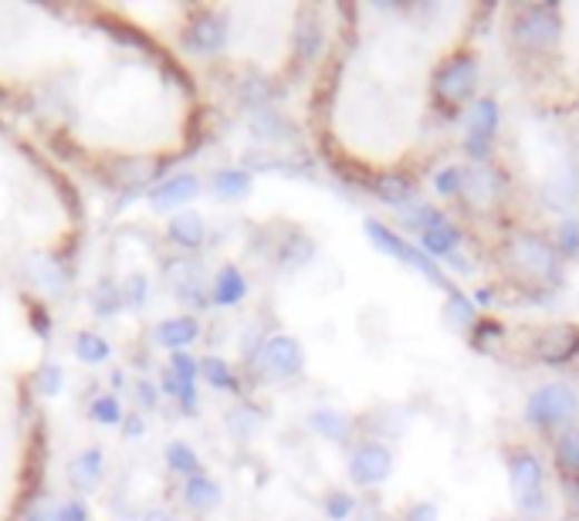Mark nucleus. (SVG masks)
Returning <instances> with one entry per match:
<instances>
[{
	"instance_id": "nucleus-1",
	"label": "nucleus",
	"mask_w": 579,
	"mask_h": 521,
	"mask_svg": "<svg viewBox=\"0 0 579 521\" xmlns=\"http://www.w3.org/2000/svg\"><path fill=\"white\" fill-rule=\"evenodd\" d=\"M506 272L526 285V292H542L559 282V250L552 240L532 230H519L506 240L502 250Z\"/></svg>"
},
{
	"instance_id": "nucleus-2",
	"label": "nucleus",
	"mask_w": 579,
	"mask_h": 521,
	"mask_svg": "<svg viewBox=\"0 0 579 521\" xmlns=\"http://www.w3.org/2000/svg\"><path fill=\"white\" fill-rule=\"evenodd\" d=\"M474 85H478V58L461 51L454 58H448L441 68H438V78H434V96L444 109H461L464 102H471L474 96Z\"/></svg>"
},
{
	"instance_id": "nucleus-3",
	"label": "nucleus",
	"mask_w": 579,
	"mask_h": 521,
	"mask_svg": "<svg viewBox=\"0 0 579 521\" xmlns=\"http://www.w3.org/2000/svg\"><path fill=\"white\" fill-rule=\"evenodd\" d=\"M512 41L526 55L549 51L559 41V11L556 8H522L512 21Z\"/></svg>"
},
{
	"instance_id": "nucleus-4",
	"label": "nucleus",
	"mask_w": 579,
	"mask_h": 521,
	"mask_svg": "<svg viewBox=\"0 0 579 521\" xmlns=\"http://www.w3.org/2000/svg\"><path fill=\"white\" fill-rule=\"evenodd\" d=\"M163 272H167V285L174 292V298L194 312H204L210 305V292H207V282H204V265L194 257H170L163 260Z\"/></svg>"
},
{
	"instance_id": "nucleus-5",
	"label": "nucleus",
	"mask_w": 579,
	"mask_h": 521,
	"mask_svg": "<svg viewBox=\"0 0 579 521\" xmlns=\"http://www.w3.org/2000/svg\"><path fill=\"white\" fill-rule=\"evenodd\" d=\"M509 481H512V498L526 514L542 511L546 494H542V464L532 451L519 448L509 451Z\"/></svg>"
},
{
	"instance_id": "nucleus-6",
	"label": "nucleus",
	"mask_w": 579,
	"mask_h": 521,
	"mask_svg": "<svg viewBox=\"0 0 579 521\" xmlns=\"http://www.w3.org/2000/svg\"><path fill=\"white\" fill-rule=\"evenodd\" d=\"M576 410H579L576 393H572L569 386H562V383H549V386L536 390V393L529 396V403H526V416H529L536 426H542V430L562 426L566 420H572Z\"/></svg>"
},
{
	"instance_id": "nucleus-7",
	"label": "nucleus",
	"mask_w": 579,
	"mask_h": 521,
	"mask_svg": "<svg viewBox=\"0 0 579 521\" xmlns=\"http://www.w3.org/2000/svg\"><path fill=\"white\" fill-rule=\"evenodd\" d=\"M366 234L373 237V244L380 247V250H386V254H393L396 260H403V265H410V268H418V272H424L434 285H441V288H451L448 285V278L441 275V268L434 265V260L421 250V247H413V244H406L396 230H390L386 224H380V220H370L366 224Z\"/></svg>"
},
{
	"instance_id": "nucleus-8",
	"label": "nucleus",
	"mask_w": 579,
	"mask_h": 521,
	"mask_svg": "<svg viewBox=\"0 0 579 521\" xmlns=\"http://www.w3.org/2000/svg\"><path fill=\"white\" fill-rule=\"evenodd\" d=\"M258 366L265 376H275V380H292L305 370V353H302V345L298 338L292 335H272L262 342V350H258Z\"/></svg>"
},
{
	"instance_id": "nucleus-9",
	"label": "nucleus",
	"mask_w": 579,
	"mask_h": 521,
	"mask_svg": "<svg viewBox=\"0 0 579 521\" xmlns=\"http://www.w3.org/2000/svg\"><path fill=\"white\" fill-rule=\"evenodd\" d=\"M28 282L45 295V298H61L71 288V272L55 250H35L24 257Z\"/></svg>"
},
{
	"instance_id": "nucleus-10",
	"label": "nucleus",
	"mask_w": 579,
	"mask_h": 521,
	"mask_svg": "<svg viewBox=\"0 0 579 521\" xmlns=\"http://www.w3.org/2000/svg\"><path fill=\"white\" fill-rule=\"evenodd\" d=\"M532 356L549 366H562L572 356H579V325H546L532 338Z\"/></svg>"
},
{
	"instance_id": "nucleus-11",
	"label": "nucleus",
	"mask_w": 579,
	"mask_h": 521,
	"mask_svg": "<svg viewBox=\"0 0 579 521\" xmlns=\"http://www.w3.org/2000/svg\"><path fill=\"white\" fill-rule=\"evenodd\" d=\"M461 197L468 204V210L474 214H491L502 200V177L499 169L488 166H471L468 173H461Z\"/></svg>"
},
{
	"instance_id": "nucleus-12",
	"label": "nucleus",
	"mask_w": 579,
	"mask_h": 521,
	"mask_svg": "<svg viewBox=\"0 0 579 521\" xmlns=\"http://www.w3.org/2000/svg\"><path fill=\"white\" fill-rule=\"evenodd\" d=\"M184 48L194 55H220L227 48V21L217 11H197L184 28Z\"/></svg>"
},
{
	"instance_id": "nucleus-13",
	"label": "nucleus",
	"mask_w": 579,
	"mask_h": 521,
	"mask_svg": "<svg viewBox=\"0 0 579 521\" xmlns=\"http://www.w3.org/2000/svg\"><path fill=\"white\" fill-rule=\"evenodd\" d=\"M194 197H200V180L194 177V173H177V177L159 180V184H153L149 194H146L149 207L159 210V214H167V210L180 214Z\"/></svg>"
},
{
	"instance_id": "nucleus-14",
	"label": "nucleus",
	"mask_w": 579,
	"mask_h": 521,
	"mask_svg": "<svg viewBox=\"0 0 579 521\" xmlns=\"http://www.w3.org/2000/svg\"><path fill=\"white\" fill-rule=\"evenodd\" d=\"M499 132V102L478 99L468 112V153L474 159H484L491 149V139Z\"/></svg>"
},
{
	"instance_id": "nucleus-15",
	"label": "nucleus",
	"mask_w": 579,
	"mask_h": 521,
	"mask_svg": "<svg viewBox=\"0 0 579 521\" xmlns=\"http://www.w3.org/2000/svg\"><path fill=\"white\" fill-rule=\"evenodd\" d=\"M200 338V318L184 312V315H170L153 325V342L167 353H187L190 345Z\"/></svg>"
},
{
	"instance_id": "nucleus-16",
	"label": "nucleus",
	"mask_w": 579,
	"mask_h": 521,
	"mask_svg": "<svg viewBox=\"0 0 579 521\" xmlns=\"http://www.w3.org/2000/svg\"><path fill=\"white\" fill-rule=\"evenodd\" d=\"M390 471H393V454L383 444H373V441L370 444H360L353 451V458H350V478L356 484H363V488L386 481Z\"/></svg>"
},
{
	"instance_id": "nucleus-17",
	"label": "nucleus",
	"mask_w": 579,
	"mask_h": 521,
	"mask_svg": "<svg viewBox=\"0 0 579 521\" xmlns=\"http://www.w3.org/2000/svg\"><path fill=\"white\" fill-rule=\"evenodd\" d=\"M102 478H106V454L99 448H86L68 461V484L75 494H96Z\"/></svg>"
},
{
	"instance_id": "nucleus-18",
	"label": "nucleus",
	"mask_w": 579,
	"mask_h": 521,
	"mask_svg": "<svg viewBox=\"0 0 579 521\" xmlns=\"http://www.w3.org/2000/svg\"><path fill=\"white\" fill-rule=\"evenodd\" d=\"M418 214L424 217V220H418L421 224V244H424V250L428 254H454V247L461 244V230L448 217H441L438 210H431V207H421Z\"/></svg>"
},
{
	"instance_id": "nucleus-19",
	"label": "nucleus",
	"mask_w": 579,
	"mask_h": 521,
	"mask_svg": "<svg viewBox=\"0 0 579 521\" xmlns=\"http://www.w3.org/2000/svg\"><path fill=\"white\" fill-rule=\"evenodd\" d=\"M167 237H170V244H177L184 254H194V250H200L204 240H207V224H204L200 214L180 210V214H174V217L167 220Z\"/></svg>"
},
{
	"instance_id": "nucleus-20",
	"label": "nucleus",
	"mask_w": 579,
	"mask_h": 521,
	"mask_svg": "<svg viewBox=\"0 0 579 521\" xmlns=\"http://www.w3.org/2000/svg\"><path fill=\"white\" fill-rule=\"evenodd\" d=\"M244 295H247V278H244V272H241L237 265L217 268V275H214V282H210V305H217V308H234V305L244 302Z\"/></svg>"
},
{
	"instance_id": "nucleus-21",
	"label": "nucleus",
	"mask_w": 579,
	"mask_h": 521,
	"mask_svg": "<svg viewBox=\"0 0 579 521\" xmlns=\"http://www.w3.org/2000/svg\"><path fill=\"white\" fill-rule=\"evenodd\" d=\"M71 353L78 363H86V366H106L112 360V342L106 335H99L96 328H81L71 338Z\"/></svg>"
},
{
	"instance_id": "nucleus-22",
	"label": "nucleus",
	"mask_w": 579,
	"mask_h": 521,
	"mask_svg": "<svg viewBox=\"0 0 579 521\" xmlns=\"http://www.w3.org/2000/svg\"><path fill=\"white\" fill-rule=\"evenodd\" d=\"M180 498H184V504H187L190 511L207 514V511H214V508L220 504L224 494H220V484H217L214 478H207V474H194V478L184 481Z\"/></svg>"
},
{
	"instance_id": "nucleus-23",
	"label": "nucleus",
	"mask_w": 579,
	"mask_h": 521,
	"mask_svg": "<svg viewBox=\"0 0 579 521\" xmlns=\"http://www.w3.org/2000/svg\"><path fill=\"white\" fill-rule=\"evenodd\" d=\"M210 190L217 200H244L252 194V173L247 169H214Z\"/></svg>"
},
{
	"instance_id": "nucleus-24",
	"label": "nucleus",
	"mask_w": 579,
	"mask_h": 521,
	"mask_svg": "<svg viewBox=\"0 0 579 521\" xmlns=\"http://www.w3.org/2000/svg\"><path fill=\"white\" fill-rule=\"evenodd\" d=\"M308 426L318 433V438H325V441H350V433H353V426H356V420L353 416H346L343 410H315L312 416H308Z\"/></svg>"
},
{
	"instance_id": "nucleus-25",
	"label": "nucleus",
	"mask_w": 579,
	"mask_h": 521,
	"mask_svg": "<svg viewBox=\"0 0 579 521\" xmlns=\"http://www.w3.org/2000/svg\"><path fill=\"white\" fill-rule=\"evenodd\" d=\"M89 305H92V315L96 318H116L126 308L122 285L112 282V278H99L96 288H92V295H89Z\"/></svg>"
},
{
	"instance_id": "nucleus-26",
	"label": "nucleus",
	"mask_w": 579,
	"mask_h": 521,
	"mask_svg": "<svg viewBox=\"0 0 579 521\" xmlns=\"http://www.w3.org/2000/svg\"><path fill=\"white\" fill-rule=\"evenodd\" d=\"M163 461H167V468H170L174 474H180L184 481L194 478V474H204V471H200L204 464H200L197 451H194L187 441H170L167 451H163Z\"/></svg>"
},
{
	"instance_id": "nucleus-27",
	"label": "nucleus",
	"mask_w": 579,
	"mask_h": 521,
	"mask_svg": "<svg viewBox=\"0 0 579 521\" xmlns=\"http://www.w3.org/2000/svg\"><path fill=\"white\" fill-rule=\"evenodd\" d=\"M373 194L386 204H406L413 197V180L403 173H380L373 180Z\"/></svg>"
},
{
	"instance_id": "nucleus-28",
	"label": "nucleus",
	"mask_w": 579,
	"mask_h": 521,
	"mask_svg": "<svg viewBox=\"0 0 579 521\" xmlns=\"http://www.w3.org/2000/svg\"><path fill=\"white\" fill-rule=\"evenodd\" d=\"M200 376H204V383L214 386V390H224V393H237V390H241L234 370H230L227 360H220V356H204V360H200Z\"/></svg>"
},
{
	"instance_id": "nucleus-29",
	"label": "nucleus",
	"mask_w": 579,
	"mask_h": 521,
	"mask_svg": "<svg viewBox=\"0 0 579 521\" xmlns=\"http://www.w3.org/2000/svg\"><path fill=\"white\" fill-rule=\"evenodd\" d=\"M89 420L99 423V426H122L126 410H122V403H119L116 393H99V396L89 403Z\"/></svg>"
},
{
	"instance_id": "nucleus-30",
	"label": "nucleus",
	"mask_w": 579,
	"mask_h": 521,
	"mask_svg": "<svg viewBox=\"0 0 579 521\" xmlns=\"http://www.w3.org/2000/svg\"><path fill=\"white\" fill-rule=\"evenodd\" d=\"M556 461L566 474L579 478V430H566L556 441Z\"/></svg>"
},
{
	"instance_id": "nucleus-31",
	"label": "nucleus",
	"mask_w": 579,
	"mask_h": 521,
	"mask_svg": "<svg viewBox=\"0 0 579 521\" xmlns=\"http://www.w3.org/2000/svg\"><path fill=\"white\" fill-rule=\"evenodd\" d=\"M258 426H262V416L255 413V406H237V410L227 413V430L234 433L237 441H247Z\"/></svg>"
},
{
	"instance_id": "nucleus-32",
	"label": "nucleus",
	"mask_w": 579,
	"mask_h": 521,
	"mask_svg": "<svg viewBox=\"0 0 579 521\" xmlns=\"http://www.w3.org/2000/svg\"><path fill=\"white\" fill-rule=\"evenodd\" d=\"M252 129H255L258 136H265L268 142H278L282 132H288V122H285L278 112H272V109H255V116H252Z\"/></svg>"
},
{
	"instance_id": "nucleus-33",
	"label": "nucleus",
	"mask_w": 579,
	"mask_h": 521,
	"mask_svg": "<svg viewBox=\"0 0 579 521\" xmlns=\"http://www.w3.org/2000/svg\"><path fill=\"white\" fill-rule=\"evenodd\" d=\"M122 298H126V308L133 312H143L149 305V278L143 272H133L126 282H122Z\"/></svg>"
},
{
	"instance_id": "nucleus-34",
	"label": "nucleus",
	"mask_w": 579,
	"mask_h": 521,
	"mask_svg": "<svg viewBox=\"0 0 579 521\" xmlns=\"http://www.w3.org/2000/svg\"><path fill=\"white\" fill-rule=\"evenodd\" d=\"M318 41H322V28H318V21H315V18H308V24L302 21L298 31H295V55H298L302 61L312 58V55L318 51Z\"/></svg>"
},
{
	"instance_id": "nucleus-35",
	"label": "nucleus",
	"mask_w": 579,
	"mask_h": 521,
	"mask_svg": "<svg viewBox=\"0 0 579 521\" xmlns=\"http://www.w3.org/2000/svg\"><path fill=\"white\" fill-rule=\"evenodd\" d=\"M502 335H506V325H499V322H474L471 325V345L478 353H491V342H502Z\"/></svg>"
},
{
	"instance_id": "nucleus-36",
	"label": "nucleus",
	"mask_w": 579,
	"mask_h": 521,
	"mask_svg": "<svg viewBox=\"0 0 579 521\" xmlns=\"http://www.w3.org/2000/svg\"><path fill=\"white\" fill-rule=\"evenodd\" d=\"M35 386L41 396H58L65 390V370L58 363H45L35 376Z\"/></svg>"
},
{
	"instance_id": "nucleus-37",
	"label": "nucleus",
	"mask_w": 579,
	"mask_h": 521,
	"mask_svg": "<svg viewBox=\"0 0 579 521\" xmlns=\"http://www.w3.org/2000/svg\"><path fill=\"white\" fill-rule=\"evenodd\" d=\"M177 383H197L200 380V360L190 353H170V366H167Z\"/></svg>"
},
{
	"instance_id": "nucleus-38",
	"label": "nucleus",
	"mask_w": 579,
	"mask_h": 521,
	"mask_svg": "<svg viewBox=\"0 0 579 521\" xmlns=\"http://www.w3.org/2000/svg\"><path fill=\"white\" fill-rule=\"evenodd\" d=\"M556 250L562 257H576L579 254V220L566 217L559 227H556Z\"/></svg>"
},
{
	"instance_id": "nucleus-39",
	"label": "nucleus",
	"mask_w": 579,
	"mask_h": 521,
	"mask_svg": "<svg viewBox=\"0 0 579 521\" xmlns=\"http://www.w3.org/2000/svg\"><path fill=\"white\" fill-rule=\"evenodd\" d=\"M133 396H136V403H139V413L146 416V413H153V410H159V386L156 383H149L146 376H136L133 380Z\"/></svg>"
},
{
	"instance_id": "nucleus-40",
	"label": "nucleus",
	"mask_w": 579,
	"mask_h": 521,
	"mask_svg": "<svg viewBox=\"0 0 579 521\" xmlns=\"http://www.w3.org/2000/svg\"><path fill=\"white\" fill-rule=\"evenodd\" d=\"M448 318L451 322H458V325H474V305H471V298H464V295H458V292H451V302H448Z\"/></svg>"
},
{
	"instance_id": "nucleus-41",
	"label": "nucleus",
	"mask_w": 579,
	"mask_h": 521,
	"mask_svg": "<svg viewBox=\"0 0 579 521\" xmlns=\"http://www.w3.org/2000/svg\"><path fill=\"white\" fill-rule=\"evenodd\" d=\"M28 318H31L35 332H38L41 338H48V332H51V315H48V308H45L41 302H28Z\"/></svg>"
},
{
	"instance_id": "nucleus-42",
	"label": "nucleus",
	"mask_w": 579,
	"mask_h": 521,
	"mask_svg": "<svg viewBox=\"0 0 579 521\" xmlns=\"http://www.w3.org/2000/svg\"><path fill=\"white\" fill-rule=\"evenodd\" d=\"M122 433H126V441H143V438H146V416H143L139 410L126 413V420H122Z\"/></svg>"
},
{
	"instance_id": "nucleus-43",
	"label": "nucleus",
	"mask_w": 579,
	"mask_h": 521,
	"mask_svg": "<svg viewBox=\"0 0 579 521\" xmlns=\"http://www.w3.org/2000/svg\"><path fill=\"white\" fill-rule=\"evenodd\" d=\"M24 521H61V504L58 501H41L24 514Z\"/></svg>"
},
{
	"instance_id": "nucleus-44",
	"label": "nucleus",
	"mask_w": 579,
	"mask_h": 521,
	"mask_svg": "<svg viewBox=\"0 0 579 521\" xmlns=\"http://www.w3.org/2000/svg\"><path fill=\"white\" fill-rule=\"evenodd\" d=\"M438 190L444 194V197H454V194H461V169H454V166H448L441 177H438Z\"/></svg>"
},
{
	"instance_id": "nucleus-45",
	"label": "nucleus",
	"mask_w": 579,
	"mask_h": 521,
	"mask_svg": "<svg viewBox=\"0 0 579 521\" xmlns=\"http://www.w3.org/2000/svg\"><path fill=\"white\" fill-rule=\"evenodd\" d=\"M325 511H328V518L343 521V518H350V511H353V498H350V494H333V498L325 501Z\"/></svg>"
},
{
	"instance_id": "nucleus-46",
	"label": "nucleus",
	"mask_w": 579,
	"mask_h": 521,
	"mask_svg": "<svg viewBox=\"0 0 579 521\" xmlns=\"http://www.w3.org/2000/svg\"><path fill=\"white\" fill-rule=\"evenodd\" d=\"M61 521H89V508H86V501H78V498L61 501Z\"/></svg>"
},
{
	"instance_id": "nucleus-47",
	"label": "nucleus",
	"mask_w": 579,
	"mask_h": 521,
	"mask_svg": "<svg viewBox=\"0 0 579 521\" xmlns=\"http://www.w3.org/2000/svg\"><path fill=\"white\" fill-rule=\"evenodd\" d=\"M410 521H438V508H434L431 501L413 504V508H410Z\"/></svg>"
},
{
	"instance_id": "nucleus-48",
	"label": "nucleus",
	"mask_w": 579,
	"mask_h": 521,
	"mask_svg": "<svg viewBox=\"0 0 579 521\" xmlns=\"http://www.w3.org/2000/svg\"><path fill=\"white\" fill-rule=\"evenodd\" d=\"M566 501H569V511L579 518V478H569L566 481Z\"/></svg>"
},
{
	"instance_id": "nucleus-49",
	"label": "nucleus",
	"mask_w": 579,
	"mask_h": 521,
	"mask_svg": "<svg viewBox=\"0 0 579 521\" xmlns=\"http://www.w3.org/2000/svg\"><path fill=\"white\" fill-rule=\"evenodd\" d=\"M139 521H180V518H174V514H167V511H146Z\"/></svg>"
},
{
	"instance_id": "nucleus-50",
	"label": "nucleus",
	"mask_w": 579,
	"mask_h": 521,
	"mask_svg": "<svg viewBox=\"0 0 579 521\" xmlns=\"http://www.w3.org/2000/svg\"><path fill=\"white\" fill-rule=\"evenodd\" d=\"M109 380H112V390H122V386H126V376H122V370H112V376H109Z\"/></svg>"
}]
</instances>
